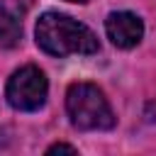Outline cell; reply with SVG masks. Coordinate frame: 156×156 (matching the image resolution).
Masks as SVG:
<instances>
[{"label":"cell","mask_w":156,"mask_h":156,"mask_svg":"<svg viewBox=\"0 0 156 156\" xmlns=\"http://www.w3.org/2000/svg\"><path fill=\"white\" fill-rule=\"evenodd\" d=\"M34 34H37V44L51 56L95 54L98 51V37L93 34V29L68 15L44 12L37 20Z\"/></svg>","instance_id":"cell-1"},{"label":"cell","mask_w":156,"mask_h":156,"mask_svg":"<svg viewBox=\"0 0 156 156\" xmlns=\"http://www.w3.org/2000/svg\"><path fill=\"white\" fill-rule=\"evenodd\" d=\"M66 112L71 124L83 132H100L115 127V115L102 95V90L93 83H73L66 93Z\"/></svg>","instance_id":"cell-2"},{"label":"cell","mask_w":156,"mask_h":156,"mask_svg":"<svg viewBox=\"0 0 156 156\" xmlns=\"http://www.w3.org/2000/svg\"><path fill=\"white\" fill-rule=\"evenodd\" d=\"M46 93H49V83L46 76L37 68V66H22L20 71H15L7 80V102L15 110L22 112H34L46 102Z\"/></svg>","instance_id":"cell-3"},{"label":"cell","mask_w":156,"mask_h":156,"mask_svg":"<svg viewBox=\"0 0 156 156\" xmlns=\"http://www.w3.org/2000/svg\"><path fill=\"white\" fill-rule=\"evenodd\" d=\"M105 32L115 46L132 49L144 37V22L134 12H112L105 20Z\"/></svg>","instance_id":"cell-4"},{"label":"cell","mask_w":156,"mask_h":156,"mask_svg":"<svg viewBox=\"0 0 156 156\" xmlns=\"http://www.w3.org/2000/svg\"><path fill=\"white\" fill-rule=\"evenodd\" d=\"M20 34H22L20 22L5 7H0V46H15L20 41Z\"/></svg>","instance_id":"cell-5"},{"label":"cell","mask_w":156,"mask_h":156,"mask_svg":"<svg viewBox=\"0 0 156 156\" xmlns=\"http://www.w3.org/2000/svg\"><path fill=\"white\" fill-rule=\"evenodd\" d=\"M46 154H78L76 146H68V144H54L46 149Z\"/></svg>","instance_id":"cell-6"},{"label":"cell","mask_w":156,"mask_h":156,"mask_svg":"<svg viewBox=\"0 0 156 156\" xmlns=\"http://www.w3.org/2000/svg\"><path fill=\"white\" fill-rule=\"evenodd\" d=\"M68 2H80V5H83V2H88V0H68Z\"/></svg>","instance_id":"cell-7"}]
</instances>
